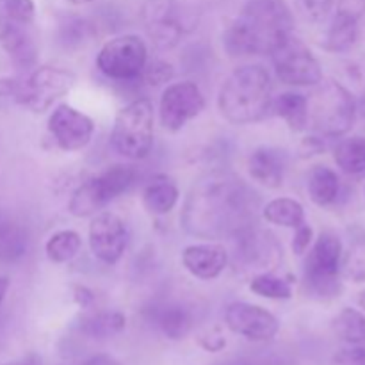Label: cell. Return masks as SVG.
Masks as SVG:
<instances>
[{
    "mask_svg": "<svg viewBox=\"0 0 365 365\" xmlns=\"http://www.w3.org/2000/svg\"><path fill=\"white\" fill-rule=\"evenodd\" d=\"M259 209V195L241 177L216 170L192 184L180 221L192 237L220 241L255 225Z\"/></svg>",
    "mask_w": 365,
    "mask_h": 365,
    "instance_id": "6da1fadb",
    "label": "cell"
},
{
    "mask_svg": "<svg viewBox=\"0 0 365 365\" xmlns=\"http://www.w3.org/2000/svg\"><path fill=\"white\" fill-rule=\"evenodd\" d=\"M292 34V14L284 0H250L223 36L230 56H267Z\"/></svg>",
    "mask_w": 365,
    "mask_h": 365,
    "instance_id": "7a4b0ae2",
    "label": "cell"
},
{
    "mask_svg": "<svg viewBox=\"0 0 365 365\" xmlns=\"http://www.w3.org/2000/svg\"><path fill=\"white\" fill-rule=\"evenodd\" d=\"M273 106V84L266 68L259 64L237 68L223 82L217 95L221 116L234 125L260 121Z\"/></svg>",
    "mask_w": 365,
    "mask_h": 365,
    "instance_id": "3957f363",
    "label": "cell"
},
{
    "mask_svg": "<svg viewBox=\"0 0 365 365\" xmlns=\"http://www.w3.org/2000/svg\"><path fill=\"white\" fill-rule=\"evenodd\" d=\"M355 98L335 81L319 82L309 98V125L324 138L344 135L355 123Z\"/></svg>",
    "mask_w": 365,
    "mask_h": 365,
    "instance_id": "277c9868",
    "label": "cell"
},
{
    "mask_svg": "<svg viewBox=\"0 0 365 365\" xmlns=\"http://www.w3.org/2000/svg\"><path fill=\"white\" fill-rule=\"evenodd\" d=\"M342 242L331 232H323L305 260V289L309 296L328 302L342 292Z\"/></svg>",
    "mask_w": 365,
    "mask_h": 365,
    "instance_id": "5b68a950",
    "label": "cell"
},
{
    "mask_svg": "<svg viewBox=\"0 0 365 365\" xmlns=\"http://www.w3.org/2000/svg\"><path fill=\"white\" fill-rule=\"evenodd\" d=\"M113 146L127 159H145L153 146V107L146 98L125 106L114 120Z\"/></svg>",
    "mask_w": 365,
    "mask_h": 365,
    "instance_id": "8992f818",
    "label": "cell"
},
{
    "mask_svg": "<svg viewBox=\"0 0 365 365\" xmlns=\"http://www.w3.org/2000/svg\"><path fill=\"white\" fill-rule=\"evenodd\" d=\"M135 177H138V173L130 166L116 164L113 168H107L103 173L84 182L71 195L68 209L75 217L95 216L107 203L127 192L135 182Z\"/></svg>",
    "mask_w": 365,
    "mask_h": 365,
    "instance_id": "52a82bcc",
    "label": "cell"
},
{
    "mask_svg": "<svg viewBox=\"0 0 365 365\" xmlns=\"http://www.w3.org/2000/svg\"><path fill=\"white\" fill-rule=\"evenodd\" d=\"M75 84V75L63 68L39 66L20 84L11 86L21 106L34 113H45L59 98H63Z\"/></svg>",
    "mask_w": 365,
    "mask_h": 365,
    "instance_id": "ba28073f",
    "label": "cell"
},
{
    "mask_svg": "<svg viewBox=\"0 0 365 365\" xmlns=\"http://www.w3.org/2000/svg\"><path fill=\"white\" fill-rule=\"evenodd\" d=\"M96 66L109 78L132 81L146 66V45L139 36L123 34L109 39L96 57Z\"/></svg>",
    "mask_w": 365,
    "mask_h": 365,
    "instance_id": "9c48e42d",
    "label": "cell"
},
{
    "mask_svg": "<svg viewBox=\"0 0 365 365\" xmlns=\"http://www.w3.org/2000/svg\"><path fill=\"white\" fill-rule=\"evenodd\" d=\"M274 71L289 86H317L323 81V70L312 50L302 39L289 36L273 53Z\"/></svg>",
    "mask_w": 365,
    "mask_h": 365,
    "instance_id": "30bf717a",
    "label": "cell"
},
{
    "mask_svg": "<svg viewBox=\"0 0 365 365\" xmlns=\"http://www.w3.org/2000/svg\"><path fill=\"white\" fill-rule=\"evenodd\" d=\"M205 107V98L195 82H175L163 91L159 102L160 125L170 132H178L195 120Z\"/></svg>",
    "mask_w": 365,
    "mask_h": 365,
    "instance_id": "8fae6325",
    "label": "cell"
},
{
    "mask_svg": "<svg viewBox=\"0 0 365 365\" xmlns=\"http://www.w3.org/2000/svg\"><path fill=\"white\" fill-rule=\"evenodd\" d=\"M234 262L250 271H264L277 266L280 259V246L269 232L257 228V223L232 235Z\"/></svg>",
    "mask_w": 365,
    "mask_h": 365,
    "instance_id": "7c38bea8",
    "label": "cell"
},
{
    "mask_svg": "<svg viewBox=\"0 0 365 365\" xmlns=\"http://www.w3.org/2000/svg\"><path fill=\"white\" fill-rule=\"evenodd\" d=\"M141 21L155 46L163 50L173 48L184 34V21L177 0H145Z\"/></svg>",
    "mask_w": 365,
    "mask_h": 365,
    "instance_id": "4fadbf2b",
    "label": "cell"
},
{
    "mask_svg": "<svg viewBox=\"0 0 365 365\" xmlns=\"http://www.w3.org/2000/svg\"><path fill=\"white\" fill-rule=\"evenodd\" d=\"M48 130L64 152H78L91 143L95 123L89 116L68 103H61L48 118Z\"/></svg>",
    "mask_w": 365,
    "mask_h": 365,
    "instance_id": "5bb4252c",
    "label": "cell"
},
{
    "mask_svg": "<svg viewBox=\"0 0 365 365\" xmlns=\"http://www.w3.org/2000/svg\"><path fill=\"white\" fill-rule=\"evenodd\" d=\"M128 234L123 220L114 212H98L89 225V248L103 264H116L127 248Z\"/></svg>",
    "mask_w": 365,
    "mask_h": 365,
    "instance_id": "9a60e30c",
    "label": "cell"
},
{
    "mask_svg": "<svg viewBox=\"0 0 365 365\" xmlns=\"http://www.w3.org/2000/svg\"><path fill=\"white\" fill-rule=\"evenodd\" d=\"M225 321L230 331L255 342L271 341L280 330V323L273 314L252 303L235 302L228 305Z\"/></svg>",
    "mask_w": 365,
    "mask_h": 365,
    "instance_id": "2e32d148",
    "label": "cell"
},
{
    "mask_svg": "<svg viewBox=\"0 0 365 365\" xmlns=\"http://www.w3.org/2000/svg\"><path fill=\"white\" fill-rule=\"evenodd\" d=\"M365 14V0H339L337 13L328 29L324 48L348 52L359 39V24Z\"/></svg>",
    "mask_w": 365,
    "mask_h": 365,
    "instance_id": "e0dca14e",
    "label": "cell"
},
{
    "mask_svg": "<svg viewBox=\"0 0 365 365\" xmlns=\"http://www.w3.org/2000/svg\"><path fill=\"white\" fill-rule=\"evenodd\" d=\"M182 264L196 278L212 280L225 271L228 264V252L217 242L191 245L182 252Z\"/></svg>",
    "mask_w": 365,
    "mask_h": 365,
    "instance_id": "ac0fdd59",
    "label": "cell"
},
{
    "mask_svg": "<svg viewBox=\"0 0 365 365\" xmlns=\"http://www.w3.org/2000/svg\"><path fill=\"white\" fill-rule=\"evenodd\" d=\"M25 27L27 25L16 24V21L0 16V45L11 57L14 66L29 70V68L36 66L38 48H36L34 39L31 38Z\"/></svg>",
    "mask_w": 365,
    "mask_h": 365,
    "instance_id": "d6986e66",
    "label": "cell"
},
{
    "mask_svg": "<svg viewBox=\"0 0 365 365\" xmlns=\"http://www.w3.org/2000/svg\"><path fill=\"white\" fill-rule=\"evenodd\" d=\"M287 157L282 150L262 146L257 148L248 159V171L257 184L267 189L280 187L284 182Z\"/></svg>",
    "mask_w": 365,
    "mask_h": 365,
    "instance_id": "ffe728a7",
    "label": "cell"
},
{
    "mask_svg": "<svg viewBox=\"0 0 365 365\" xmlns=\"http://www.w3.org/2000/svg\"><path fill=\"white\" fill-rule=\"evenodd\" d=\"M152 321L164 337L180 341L192 330V316L180 303H164L152 310Z\"/></svg>",
    "mask_w": 365,
    "mask_h": 365,
    "instance_id": "44dd1931",
    "label": "cell"
},
{
    "mask_svg": "<svg viewBox=\"0 0 365 365\" xmlns=\"http://www.w3.org/2000/svg\"><path fill=\"white\" fill-rule=\"evenodd\" d=\"M178 202V187L171 178L155 177L143 191V205L153 216H163L173 210Z\"/></svg>",
    "mask_w": 365,
    "mask_h": 365,
    "instance_id": "7402d4cb",
    "label": "cell"
},
{
    "mask_svg": "<svg viewBox=\"0 0 365 365\" xmlns=\"http://www.w3.org/2000/svg\"><path fill=\"white\" fill-rule=\"evenodd\" d=\"M271 109L277 116L284 118L291 130L302 132L309 127V98L305 95L284 93L277 100H273Z\"/></svg>",
    "mask_w": 365,
    "mask_h": 365,
    "instance_id": "603a6c76",
    "label": "cell"
},
{
    "mask_svg": "<svg viewBox=\"0 0 365 365\" xmlns=\"http://www.w3.org/2000/svg\"><path fill=\"white\" fill-rule=\"evenodd\" d=\"M341 192L339 175L328 166H316L309 175V195L319 207H328Z\"/></svg>",
    "mask_w": 365,
    "mask_h": 365,
    "instance_id": "cb8c5ba5",
    "label": "cell"
},
{
    "mask_svg": "<svg viewBox=\"0 0 365 365\" xmlns=\"http://www.w3.org/2000/svg\"><path fill=\"white\" fill-rule=\"evenodd\" d=\"M27 253V234L18 223L0 220V262L14 264Z\"/></svg>",
    "mask_w": 365,
    "mask_h": 365,
    "instance_id": "d4e9b609",
    "label": "cell"
},
{
    "mask_svg": "<svg viewBox=\"0 0 365 365\" xmlns=\"http://www.w3.org/2000/svg\"><path fill=\"white\" fill-rule=\"evenodd\" d=\"M335 163L344 173L353 177H364L365 175V138L355 135L348 138L335 146Z\"/></svg>",
    "mask_w": 365,
    "mask_h": 365,
    "instance_id": "484cf974",
    "label": "cell"
},
{
    "mask_svg": "<svg viewBox=\"0 0 365 365\" xmlns=\"http://www.w3.org/2000/svg\"><path fill=\"white\" fill-rule=\"evenodd\" d=\"M331 328H334V334L346 344H365V314L360 310L351 309V307L342 309L331 321Z\"/></svg>",
    "mask_w": 365,
    "mask_h": 365,
    "instance_id": "4316f807",
    "label": "cell"
},
{
    "mask_svg": "<svg viewBox=\"0 0 365 365\" xmlns=\"http://www.w3.org/2000/svg\"><path fill=\"white\" fill-rule=\"evenodd\" d=\"M264 217L269 223L285 228H298L305 223V209L299 202L292 198H277L271 200L262 210Z\"/></svg>",
    "mask_w": 365,
    "mask_h": 365,
    "instance_id": "83f0119b",
    "label": "cell"
},
{
    "mask_svg": "<svg viewBox=\"0 0 365 365\" xmlns=\"http://www.w3.org/2000/svg\"><path fill=\"white\" fill-rule=\"evenodd\" d=\"M81 235L73 230H61L56 232L52 237L46 241L45 252L52 262L56 264H64L70 262L71 259L77 257V253L81 252Z\"/></svg>",
    "mask_w": 365,
    "mask_h": 365,
    "instance_id": "f1b7e54d",
    "label": "cell"
},
{
    "mask_svg": "<svg viewBox=\"0 0 365 365\" xmlns=\"http://www.w3.org/2000/svg\"><path fill=\"white\" fill-rule=\"evenodd\" d=\"M127 324L121 312H98L82 321V331L93 339H109L118 335Z\"/></svg>",
    "mask_w": 365,
    "mask_h": 365,
    "instance_id": "f546056e",
    "label": "cell"
},
{
    "mask_svg": "<svg viewBox=\"0 0 365 365\" xmlns=\"http://www.w3.org/2000/svg\"><path fill=\"white\" fill-rule=\"evenodd\" d=\"M250 291L267 299H289L292 296L289 282L271 273H262L253 278L252 284H250Z\"/></svg>",
    "mask_w": 365,
    "mask_h": 365,
    "instance_id": "4dcf8cb0",
    "label": "cell"
},
{
    "mask_svg": "<svg viewBox=\"0 0 365 365\" xmlns=\"http://www.w3.org/2000/svg\"><path fill=\"white\" fill-rule=\"evenodd\" d=\"M342 271H344L346 278L355 284L365 282V235L353 242L349 252L346 253L344 260H342Z\"/></svg>",
    "mask_w": 365,
    "mask_h": 365,
    "instance_id": "1f68e13d",
    "label": "cell"
},
{
    "mask_svg": "<svg viewBox=\"0 0 365 365\" xmlns=\"http://www.w3.org/2000/svg\"><path fill=\"white\" fill-rule=\"evenodd\" d=\"M36 14V6L32 0H2V16L16 24H32Z\"/></svg>",
    "mask_w": 365,
    "mask_h": 365,
    "instance_id": "d6a6232c",
    "label": "cell"
},
{
    "mask_svg": "<svg viewBox=\"0 0 365 365\" xmlns=\"http://www.w3.org/2000/svg\"><path fill=\"white\" fill-rule=\"evenodd\" d=\"M298 13L307 21H323L331 9L334 0H294Z\"/></svg>",
    "mask_w": 365,
    "mask_h": 365,
    "instance_id": "836d02e7",
    "label": "cell"
},
{
    "mask_svg": "<svg viewBox=\"0 0 365 365\" xmlns=\"http://www.w3.org/2000/svg\"><path fill=\"white\" fill-rule=\"evenodd\" d=\"M86 32H88V25L81 18H68L63 25H61V41L71 48V46H78L86 39Z\"/></svg>",
    "mask_w": 365,
    "mask_h": 365,
    "instance_id": "e575fe53",
    "label": "cell"
},
{
    "mask_svg": "<svg viewBox=\"0 0 365 365\" xmlns=\"http://www.w3.org/2000/svg\"><path fill=\"white\" fill-rule=\"evenodd\" d=\"M331 365H365V348L349 344V348L339 349L331 359Z\"/></svg>",
    "mask_w": 365,
    "mask_h": 365,
    "instance_id": "d590c367",
    "label": "cell"
},
{
    "mask_svg": "<svg viewBox=\"0 0 365 365\" xmlns=\"http://www.w3.org/2000/svg\"><path fill=\"white\" fill-rule=\"evenodd\" d=\"M143 71H145L146 81L153 86L164 84V82L173 77V68H171V64L164 63V61H153L150 66H145Z\"/></svg>",
    "mask_w": 365,
    "mask_h": 365,
    "instance_id": "8d00e7d4",
    "label": "cell"
},
{
    "mask_svg": "<svg viewBox=\"0 0 365 365\" xmlns=\"http://www.w3.org/2000/svg\"><path fill=\"white\" fill-rule=\"evenodd\" d=\"M314 241V232L312 228L307 223H302L298 228H296L294 239H292V252L296 255H303V253L309 252V248L312 246Z\"/></svg>",
    "mask_w": 365,
    "mask_h": 365,
    "instance_id": "74e56055",
    "label": "cell"
},
{
    "mask_svg": "<svg viewBox=\"0 0 365 365\" xmlns=\"http://www.w3.org/2000/svg\"><path fill=\"white\" fill-rule=\"evenodd\" d=\"M200 344H202V348L207 349V351H220V349H223L225 346H227V341H225L223 335L217 334V331H210V334L200 337Z\"/></svg>",
    "mask_w": 365,
    "mask_h": 365,
    "instance_id": "f35d334b",
    "label": "cell"
},
{
    "mask_svg": "<svg viewBox=\"0 0 365 365\" xmlns=\"http://www.w3.org/2000/svg\"><path fill=\"white\" fill-rule=\"evenodd\" d=\"M84 365H120V364L107 355H96V356H91V359H89Z\"/></svg>",
    "mask_w": 365,
    "mask_h": 365,
    "instance_id": "ab89813d",
    "label": "cell"
},
{
    "mask_svg": "<svg viewBox=\"0 0 365 365\" xmlns=\"http://www.w3.org/2000/svg\"><path fill=\"white\" fill-rule=\"evenodd\" d=\"M7 287H9V280H7L6 274L0 273V302H2L4 296H6Z\"/></svg>",
    "mask_w": 365,
    "mask_h": 365,
    "instance_id": "60d3db41",
    "label": "cell"
},
{
    "mask_svg": "<svg viewBox=\"0 0 365 365\" xmlns=\"http://www.w3.org/2000/svg\"><path fill=\"white\" fill-rule=\"evenodd\" d=\"M70 4H75V6H82V4H89L93 2V0H68Z\"/></svg>",
    "mask_w": 365,
    "mask_h": 365,
    "instance_id": "b9f144b4",
    "label": "cell"
},
{
    "mask_svg": "<svg viewBox=\"0 0 365 365\" xmlns=\"http://www.w3.org/2000/svg\"><path fill=\"white\" fill-rule=\"evenodd\" d=\"M359 303H360V307H362V309L365 310V291H362V292H360V298H359Z\"/></svg>",
    "mask_w": 365,
    "mask_h": 365,
    "instance_id": "7bdbcfd3",
    "label": "cell"
},
{
    "mask_svg": "<svg viewBox=\"0 0 365 365\" xmlns=\"http://www.w3.org/2000/svg\"><path fill=\"white\" fill-rule=\"evenodd\" d=\"M7 365H34V364L25 362V360H21V362H13V364H7Z\"/></svg>",
    "mask_w": 365,
    "mask_h": 365,
    "instance_id": "ee69618b",
    "label": "cell"
},
{
    "mask_svg": "<svg viewBox=\"0 0 365 365\" xmlns=\"http://www.w3.org/2000/svg\"><path fill=\"white\" fill-rule=\"evenodd\" d=\"M227 365H246V364H227Z\"/></svg>",
    "mask_w": 365,
    "mask_h": 365,
    "instance_id": "f6af8a7d",
    "label": "cell"
}]
</instances>
